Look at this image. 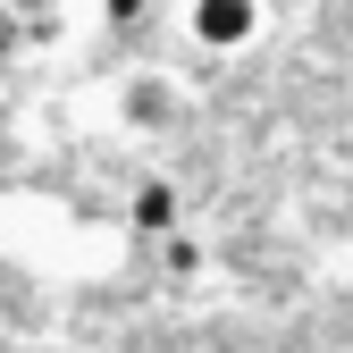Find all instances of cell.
Segmentation results:
<instances>
[{
  "mask_svg": "<svg viewBox=\"0 0 353 353\" xmlns=\"http://www.w3.org/2000/svg\"><path fill=\"white\" fill-rule=\"evenodd\" d=\"M118 118L135 126V135H168V126L185 118V93H176V76H160V68L126 76V84H118Z\"/></svg>",
  "mask_w": 353,
  "mask_h": 353,
  "instance_id": "obj_1",
  "label": "cell"
},
{
  "mask_svg": "<svg viewBox=\"0 0 353 353\" xmlns=\"http://www.w3.org/2000/svg\"><path fill=\"white\" fill-rule=\"evenodd\" d=\"M185 34L202 42V51H244V42L261 34V0H194Z\"/></svg>",
  "mask_w": 353,
  "mask_h": 353,
  "instance_id": "obj_2",
  "label": "cell"
},
{
  "mask_svg": "<svg viewBox=\"0 0 353 353\" xmlns=\"http://www.w3.org/2000/svg\"><path fill=\"white\" fill-rule=\"evenodd\" d=\"M135 228L143 236H176V185L168 176H143L135 185Z\"/></svg>",
  "mask_w": 353,
  "mask_h": 353,
  "instance_id": "obj_3",
  "label": "cell"
},
{
  "mask_svg": "<svg viewBox=\"0 0 353 353\" xmlns=\"http://www.w3.org/2000/svg\"><path fill=\"white\" fill-rule=\"evenodd\" d=\"M168 270H176V278H194V270H202V252H194V236H168Z\"/></svg>",
  "mask_w": 353,
  "mask_h": 353,
  "instance_id": "obj_4",
  "label": "cell"
},
{
  "mask_svg": "<svg viewBox=\"0 0 353 353\" xmlns=\"http://www.w3.org/2000/svg\"><path fill=\"white\" fill-rule=\"evenodd\" d=\"M17 42H26V17H17V9H0V59H17Z\"/></svg>",
  "mask_w": 353,
  "mask_h": 353,
  "instance_id": "obj_5",
  "label": "cell"
},
{
  "mask_svg": "<svg viewBox=\"0 0 353 353\" xmlns=\"http://www.w3.org/2000/svg\"><path fill=\"white\" fill-rule=\"evenodd\" d=\"M0 84H9V59H0Z\"/></svg>",
  "mask_w": 353,
  "mask_h": 353,
  "instance_id": "obj_6",
  "label": "cell"
}]
</instances>
